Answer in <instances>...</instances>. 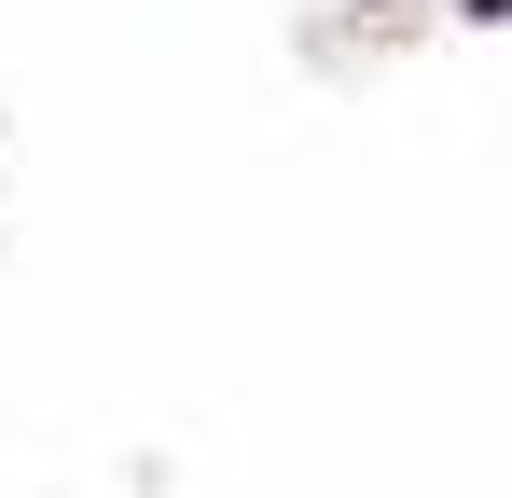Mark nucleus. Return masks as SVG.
I'll return each instance as SVG.
<instances>
[{
  "label": "nucleus",
  "instance_id": "1",
  "mask_svg": "<svg viewBox=\"0 0 512 498\" xmlns=\"http://www.w3.org/2000/svg\"><path fill=\"white\" fill-rule=\"evenodd\" d=\"M471 14H512V0H471Z\"/></svg>",
  "mask_w": 512,
  "mask_h": 498
}]
</instances>
